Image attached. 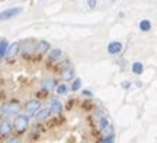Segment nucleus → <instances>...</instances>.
<instances>
[{
	"mask_svg": "<svg viewBox=\"0 0 157 143\" xmlns=\"http://www.w3.org/2000/svg\"><path fill=\"white\" fill-rule=\"evenodd\" d=\"M29 123H30V119L27 115H18V116H16L14 128L18 132H23V130H26L29 128Z\"/></svg>",
	"mask_w": 157,
	"mask_h": 143,
	"instance_id": "nucleus-1",
	"label": "nucleus"
},
{
	"mask_svg": "<svg viewBox=\"0 0 157 143\" xmlns=\"http://www.w3.org/2000/svg\"><path fill=\"white\" fill-rule=\"evenodd\" d=\"M21 10H23L21 7H9V9H6V10L0 11V21H4V20H9V18L20 14Z\"/></svg>",
	"mask_w": 157,
	"mask_h": 143,
	"instance_id": "nucleus-2",
	"label": "nucleus"
},
{
	"mask_svg": "<svg viewBox=\"0 0 157 143\" xmlns=\"http://www.w3.org/2000/svg\"><path fill=\"white\" fill-rule=\"evenodd\" d=\"M20 110V105L17 102H7L2 106V114L3 115H16Z\"/></svg>",
	"mask_w": 157,
	"mask_h": 143,
	"instance_id": "nucleus-3",
	"label": "nucleus"
},
{
	"mask_svg": "<svg viewBox=\"0 0 157 143\" xmlns=\"http://www.w3.org/2000/svg\"><path fill=\"white\" fill-rule=\"evenodd\" d=\"M122 51V43H119V41H112V43H109V45H108V52L109 54H119V52Z\"/></svg>",
	"mask_w": 157,
	"mask_h": 143,
	"instance_id": "nucleus-4",
	"label": "nucleus"
},
{
	"mask_svg": "<svg viewBox=\"0 0 157 143\" xmlns=\"http://www.w3.org/2000/svg\"><path fill=\"white\" fill-rule=\"evenodd\" d=\"M11 129H13V126H11L10 122L7 121H3L0 122V136H7L11 133Z\"/></svg>",
	"mask_w": 157,
	"mask_h": 143,
	"instance_id": "nucleus-5",
	"label": "nucleus"
},
{
	"mask_svg": "<svg viewBox=\"0 0 157 143\" xmlns=\"http://www.w3.org/2000/svg\"><path fill=\"white\" fill-rule=\"evenodd\" d=\"M26 109L29 110L30 114H34V112H37V110L40 109V102H38L37 99H31V101H29V102H27Z\"/></svg>",
	"mask_w": 157,
	"mask_h": 143,
	"instance_id": "nucleus-6",
	"label": "nucleus"
},
{
	"mask_svg": "<svg viewBox=\"0 0 157 143\" xmlns=\"http://www.w3.org/2000/svg\"><path fill=\"white\" fill-rule=\"evenodd\" d=\"M48 50H50V43H47V41H38L36 45V51L38 52V54H44V52H47Z\"/></svg>",
	"mask_w": 157,
	"mask_h": 143,
	"instance_id": "nucleus-7",
	"label": "nucleus"
},
{
	"mask_svg": "<svg viewBox=\"0 0 157 143\" xmlns=\"http://www.w3.org/2000/svg\"><path fill=\"white\" fill-rule=\"evenodd\" d=\"M50 112H51V110L48 109V108L38 109V112L36 114V119H37V121H44V119H47V118L50 116Z\"/></svg>",
	"mask_w": 157,
	"mask_h": 143,
	"instance_id": "nucleus-8",
	"label": "nucleus"
},
{
	"mask_svg": "<svg viewBox=\"0 0 157 143\" xmlns=\"http://www.w3.org/2000/svg\"><path fill=\"white\" fill-rule=\"evenodd\" d=\"M72 77H74V70L71 68V67H65V68L61 71V78L62 79L68 81V79H72Z\"/></svg>",
	"mask_w": 157,
	"mask_h": 143,
	"instance_id": "nucleus-9",
	"label": "nucleus"
},
{
	"mask_svg": "<svg viewBox=\"0 0 157 143\" xmlns=\"http://www.w3.org/2000/svg\"><path fill=\"white\" fill-rule=\"evenodd\" d=\"M61 57H62V51L59 48H55V50H52V51L50 52L48 60H50V61H57V60H59Z\"/></svg>",
	"mask_w": 157,
	"mask_h": 143,
	"instance_id": "nucleus-10",
	"label": "nucleus"
},
{
	"mask_svg": "<svg viewBox=\"0 0 157 143\" xmlns=\"http://www.w3.org/2000/svg\"><path fill=\"white\" fill-rule=\"evenodd\" d=\"M43 88L48 89V91H52L55 88V81L52 78H47V79L43 81Z\"/></svg>",
	"mask_w": 157,
	"mask_h": 143,
	"instance_id": "nucleus-11",
	"label": "nucleus"
},
{
	"mask_svg": "<svg viewBox=\"0 0 157 143\" xmlns=\"http://www.w3.org/2000/svg\"><path fill=\"white\" fill-rule=\"evenodd\" d=\"M18 48H20V45H18V43H14V44H11L10 47L7 48V51H6V54H7V57H14V55L18 52Z\"/></svg>",
	"mask_w": 157,
	"mask_h": 143,
	"instance_id": "nucleus-12",
	"label": "nucleus"
},
{
	"mask_svg": "<svg viewBox=\"0 0 157 143\" xmlns=\"http://www.w3.org/2000/svg\"><path fill=\"white\" fill-rule=\"evenodd\" d=\"M50 110L55 112V114H59V112L62 110V105H61V102H59L58 99H52L51 101V109Z\"/></svg>",
	"mask_w": 157,
	"mask_h": 143,
	"instance_id": "nucleus-13",
	"label": "nucleus"
},
{
	"mask_svg": "<svg viewBox=\"0 0 157 143\" xmlns=\"http://www.w3.org/2000/svg\"><path fill=\"white\" fill-rule=\"evenodd\" d=\"M143 70H144V67H143L142 63H135L132 65V71H133V74H136V75H140V74L143 72Z\"/></svg>",
	"mask_w": 157,
	"mask_h": 143,
	"instance_id": "nucleus-14",
	"label": "nucleus"
},
{
	"mask_svg": "<svg viewBox=\"0 0 157 143\" xmlns=\"http://www.w3.org/2000/svg\"><path fill=\"white\" fill-rule=\"evenodd\" d=\"M139 27H140L142 31H149V30L151 29V23H150L149 20H142L140 24H139Z\"/></svg>",
	"mask_w": 157,
	"mask_h": 143,
	"instance_id": "nucleus-15",
	"label": "nucleus"
},
{
	"mask_svg": "<svg viewBox=\"0 0 157 143\" xmlns=\"http://www.w3.org/2000/svg\"><path fill=\"white\" fill-rule=\"evenodd\" d=\"M7 48H9V43H7V41H6V40L0 41V58H2V57H4L6 51H7Z\"/></svg>",
	"mask_w": 157,
	"mask_h": 143,
	"instance_id": "nucleus-16",
	"label": "nucleus"
},
{
	"mask_svg": "<svg viewBox=\"0 0 157 143\" xmlns=\"http://www.w3.org/2000/svg\"><path fill=\"white\" fill-rule=\"evenodd\" d=\"M57 92H58V95H65L67 92H68V87L64 84L58 85V87H57Z\"/></svg>",
	"mask_w": 157,
	"mask_h": 143,
	"instance_id": "nucleus-17",
	"label": "nucleus"
},
{
	"mask_svg": "<svg viewBox=\"0 0 157 143\" xmlns=\"http://www.w3.org/2000/svg\"><path fill=\"white\" fill-rule=\"evenodd\" d=\"M102 132H103V135H105V136H112V135H113V126L108 125L106 128L102 129Z\"/></svg>",
	"mask_w": 157,
	"mask_h": 143,
	"instance_id": "nucleus-18",
	"label": "nucleus"
},
{
	"mask_svg": "<svg viewBox=\"0 0 157 143\" xmlns=\"http://www.w3.org/2000/svg\"><path fill=\"white\" fill-rule=\"evenodd\" d=\"M79 88H81V79H79V78H77V79L72 82V87H71V89H72V91H78Z\"/></svg>",
	"mask_w": 157,
	"mask_h": 143,
	"instance_id": "nucleus-19",
	"label": "nucleus"
},
{
	"mask_svg": "<svg viewBox=\"0 0 157 143\" xmlns=\"http://www.w3.org/2000/svg\"><path fill=\"white\" fill-rule=\"evenodd\" d=\"M113 140H115V136L113 135H112V136H105L101 143H113Z\"/></svg>",
	"mask_w": 157,
	"mask_h": 143,
	"instance_id": "nucleus-20",
	"label": "nucleus"
},
{
	"mask_svg": "<svg viewBox=\"0 0 157 143\" xmlns=\"http://www.w3.org/2000/svg\"><path fill=\"white\" fill-rule=\"evenodd\" d=\"M88 6L91 9H95L96 7V0H88Z\"/></svg>",
	"mask_w": 157,
	"mask_h": 143,
	"instance_id": "nucleus-21",
	"label": "nucleus"
},
{
	"mask_svg": "<svg viewBox=\"0 0 157 143\" xmlns=\"http://www.w3.org/2000/svg\"><path fill=\"white\" fill-rule=\"evenodd\" d=\"M122 87H124L126 89L130 88V82H129V81H123V82H122Z\"/></svg>",
	"mask_w": 157,
	"mask_h": 143,
	"instance_id": "nucleus-22",
	"label": "nucleus"
},
{
	"mask_svg": "<svg viewBox=\"0 0 157 143\" xmlns=\"http://www.w3.org/2000/svg\"><path fill=\"white\" fill-rule=\"evenodd\" d=\"M9 143H20V140L16 139V137H13V139H10V142H9Z\"/></svg>",
	"mask_w": 157,
	"mask_h": 143,
	"instance_id": "nucleus-23",
	"label": "nucleus"
},
{
	"mask_svg": "<svg viewBox=\"0 0 157 143\" xmlns=\"http://www.w3.org/2000/svg\"><path fill=\"white\" fill-rule=\"evenodd\" d=\"M0 2H4V0H0Z\"/></svg>",
	"mask_w": 157,
	"mask_h": 143,
	"instance_id": "nucleus-24",
	"label": "nucleus"
}]
</instances>
